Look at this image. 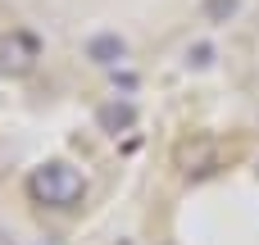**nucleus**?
<instances>
[{
  "label": "nucleus",
  "instance_id": "1",
  "mask_svg": "<svg viewBox=\"0 0 259 245\" xmlns=\"http://www.w3.org/2000/svg\"><path fill=\"white\" fill-rule=\"evenodd\" d=\"M27 191H32V200H36V205H50V209H73V205H82L87 182H82V173H77V168H68L64 159H50V164L32 168Z\"/></svg>",
  "mask_w": 259,
  "mask_h": 245
},
{
  "label": "nucleus",
  "instance_id": "2",
  "mask_svg": "<svg viewBox=\"0 0 259 245\" xmlns=\"http://www.w3.org/2000/svg\"><path fill=\"white\" fill-rule=\"evenodd\" d=\"M36 59H41V45H36L32 32H9V36H0V77H27Z\"/></svg>",
  "mask_w": 259,
  "mask_h": 245
},
{
  "label": "nucleus",
  "instance_id": "3",
  "mask_svg": "<svg viewBox=\"0 0 259 245\" xmlns=\"http://www.w3.org/2000/svg\"><path fill=\"white\" fill-rule=\"evenodd\" d=\"M123 55H127V45H123V36H118V32H96V36H87V59H91V64L114 68Z\"/></svg>",
  "mask_w": 259,
  "mask_h": 245
},
{
  "label": "nucleus",
  "instance_id": "4",
  "mask_svg": "<svg viewBox=\"0 0 259 245\" xmlns=\"http://www.w3.org/2000/svg\"><path fill=\"white\" fill-rule=\"evenodd\" d=\"M96 123H100V132H127L132 123H137V105L132 100H109V105H100L96 109Z\"/></svg>",
  "mask_w": 259,
  "mask_h": 245
},
{
  "label": "nucleus",
  "instance_id": "5",
  "mask_svg": "<svg viewBox=\"0 0 259 245\" xmlns=\"http://www.w3.org/2000/svg\"><path fill=\"white\" fill-rule=\"evenodd\" d=\"M237 5H241V0H205V18H209V23H228V18L237 14Z\"/></svg>",
  "mask_w": 259,
  "mask_h": 245
},
{
  "label": "nucleus",
  "instance_id": "6",
  "mask_svg": "<svg viewBox=\"0 0 259 245\" xmlns=\"http://www.w3.org/2000/svg\"><path fill=\"white\" fill-rule=\"evenodd\" d=\"M209 55H214L209 45H196V50H191V64H196V68H205V64H209Z\"/></svg>",
  "mask_w": 259,
  "mask_h": 245
},
{
  "label": "nucleus",
  "instance_id": "7",
  "mask_svg": "<svg viewBox=\"0 0 259 245\" xmlns=\"http://www.w3.org/2000/svg\"><path fill=\"white\" fill-rule=\"evenodd\" d=\"M41 245H50V241H41Z\"/></svg>",
  "mask_w": 259,
  "mask_h": 245
}]
</instances>
